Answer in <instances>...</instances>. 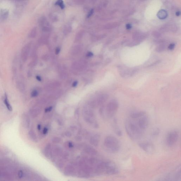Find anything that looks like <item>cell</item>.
I'll return each instance as SVG.
<instances>
[{"label": "cell", "mask_w": 181, "mask_h": 181, "mask_svg": "<svg viewBox=\"0 0 181 181\" xmlns=\"http://www.w3.org/2000/svg\"><path fill=\"white\" fill-rule=\"evenodd\" d=\"M131 118L135 121L139 128L144 132H145L148 127L149 120L146 114L137 118Z\"/></svg>", "instance_id": "5b68a950"}, {"label": "cell", "mask_w": 181, "mask_h": 181, "mask_svg": "<svg viewBox=\"0 0 181 181\" xmlns=\"http://www.w3.org/2000/svg\"><path fill=\"white\" fill-rule=\"evenodd\" d=\"M63 153L62 148L59 146H55L52 149V154L55 156H61Z\"/></svg>", "instance_id": "4fadbf2b"}, {"label": "cell", "mask_w": 181, "mask_h": 181, "mask_svg": "<svg viewBox=\"0 0 181 181\" xmlns=\"http://www.w3.org/2000/svg\"><path fill=\"white\" fill-rule=\"evenodd\" d=\"M180 12H177L176 13V15H177V16H180Z\"/></svg>", "instance_id": "ab89813d"}, {"label": "cell", "mask_w": 181, "mask_h": 181, "mask_svg": "<svg viewBox=\"0 0 181 181\" xmlns=\"http://www.w3.org/2000/svg\"><path fill=\"white\" fill-rule=\"evenodd\" d=\"M160 133V130L159 128H156L153 131L152 133V135L153 136H156L159 135Z\"/></svg>", "instance_id": "ffe728a7"}, {"label": "cell", "mask_w": 181, "mask_h": 181, "mask_svg": "<svg viewBox=\"0 0 181 181\" xmlns=\"http://www.w3.org/2000/svg\"><path fill=\"white\" fill-rule=\"evenodd\" d=\"M78 82L77 81H74V82L73 83L72 85V86L73 87H75L77 86V84H78Z\"/></svg>", "instance_id": "8d00e7d4"}, {"label": "cell", "mask_w": 181, "mask_h": 181, "mask_svg": "<svg viewBox=\"0 0 181 181\" xmlns=\"http://www.w3.org/2000/svg\"><path fill=\"white\" fill-rule=\"evenodd\" d=\"M165 48V46L162 45V46H160V47H158L157 49V50L158 52L162 51V50H164Z\"/></svg>", "instance_id": "d4e9b609"}, {"label": "cell", "mask_w": 181, "mask_h": 181, "mask_svg": "<svg viewBox=\"0 0 181 181\" xmlns=\"http://www.w3.org/2000/svg\"><path fill=\"white\" fill-rule=\"evenodd\" d=\"M118 108V104L116 100L111 101L107 104L106 110L104 109V118L110 119L116 114Z\"/></svg>", "instance_id": "3957f363"}, {"label": "cell", "mask_w": 181, "mask_h": 181, "mask_svg": "<svg viewBox=\"0 0 181 181\" xmlns=\"http://www.w3.org/2000/svg\"><path fill=\"white\" fill-rule=\"evenodd\" d=\"M139 146L143 151L149 153H153L155 151L154 145L149 142H143L139 144Z\"/></svg>", "instance_id": "8992f818"}, {"label": "cell", "mask_w": 181, "mask_h": 181, "mask_svg": "<svg viewBox=\"0 0 181 181\" xmlns=\"http://www.w3.org/2000/svg\"><path fill=\"white\" fill-rule=\"evenodd\" d=\"M36 29L34 28L32 29V31H31L29 34V36L30 38H34L35 37L36 35Z\"/></svg>", "instance_id": "7402d4cb"}, {"label": "cell", "mask_w": 181, "mask_h": 181, "mask_svg": "<svg viewBox=\"0 0 181 181\" xmlns=\"http://www.w3.org/2000/svg\"><path fill=\"white\" fill-rule=\"evenodd\" d=\"M17 86L18 88L21 91H23L24 90V86L23 82L19 81L17 83Z\"/></svg>", "instance_id": "ac0fdd59"}, {"label": "cell", "mask_w": 181, "mask_h": 181, "mask_svg": "<svg viewBox=\"0 0 181 181\" xmlns=\"http://www.w3.org/2000/svg\"><path fill=\"white\" fill-rule=\"evenodd\" d=\"M52 109V106H50V107L46 109L45 110V112H46V113L50 112V111Z\"/></svg>", "instance_id": "1f68e13d"}, {"label": "cell", "mask_w": 181, "mask_h": 181, "mask_svg": "<svg viewBox=\"0 0 181 181\" xmlns=\"http://www.w3.org/2000/svg\"><path fill=\"white\" fill-rule=\"evenodd\" d=\"M4 102L7 109L9 111H12V107L11 106V104L9 102V100H8L7 94L6 93L5 94Z\"/></svg>", "instance_id": "9a60e30c"}, {"label": "cell", "mask_w": 181, "mask_h": 181, "mask_svg": "<svg viewBox=\"0 0 181 181\" xmlns=\"http://www.w3.org/2000/svg\"><path fill=\"white\" fill-rule=\"evenodd\" d=\"M175 45L174 43H172L170 44V45H169L168 47V49L170 50H172L173 49H174L175 47Z\"/></svg>", "instance_id": "484cf974"}, {"label": "cell", "mask_w": 181, "mask_h": 181, "mask_svg": "<svg viewBox=\"0 0 181 181\" xmlns=\"http://www.w3.org/2000/svg\"><path fill=\"white\" fill-rule=\"evenodd\" d=\"M83 149L86 153L90 155H96L98 153L96 149L90 146H83Z\"/></svg>", "instance_id": "30bf717a"}, {"label": "cell", "mask_w": 181, "mask_h": 181, "mask_svg": "<svg viewBox=\"0 0 181 181\" xmlns=\"http://www.w3.org/2000/svg\"><path fill=\"white\" fill-rule=\"evenodd\" d=\"M61 139L59 137H54L52 139V142L54 144H58L61 142Z\"/></svg>", "instance_id": "d6986e66"}, {"label": "cell", "mask_w": 181, "mask_h": 181, "mask_svg": "<svg viewBox=\"0 0 181 181\" xmlns=\"http://www.w3.org/2000/svg\"><path fill=\"white\" fill-rule=\"evenodd\" d=\"M31 45L29 43L26 44L22 48L21 52V58L24 62L27 60L28 56L29 53L30 51Z\"/></svg>", "instance_id": "52a82bcc"}, {"label": "cell", "mask_w": 181, "mask_h": 181, "mask_svg": "<svg viewBox=\"0 0 181 181\" xmlns=\"http://www.w3.org/2000/svg\"><path fill=\"white\" fill-rule=\"evenodd\" d=\"M9 12L6 9H2L0 11V20L4 21L7 19L9 16Z\"/></svg>", "instance_id": "5bb4252c"}, {"label": "cell", "mask_w": 181, "mask_h": 181, "mask_svg": "<svg viewBox=\"0 0 181 181\" xmlns=\"http://www.w3.org/2000/svg\"><path fill=\"white\" fill-rule=\"evenodd\" d=\"M30 135H31V137L33 141L35 142L37 141V139L36 138V135L35 134V133L34 132L32 131H31L30 132Z\"/></svg>", "instance_id": "44dd1931"}, {"label": "cell", "mask_w": 181, "mask_h": 181, "mask_svg": "<svg viewBox=\"0 0 181 181\" xmlns=\"http://www.w3.org/2000/svg\"><path fill=\"white\" fill-rule=\"evenodd\" d=\"M60 48H59V47H57V48L56 49V51H55V53H56V54L58 55V54H59V53L60 52Z\"/></svg>", "instance_id": "e575fe53"}, {"label": "cell", "mask_w": 181, "mask_h": 181, "mask_svg": "<svg viewBox=\"0 0 181 181\" xmlns=\"http://www.w3.org/2000/svg\"><path fill=\"white\" fill-rule=\"evenodd\" d=\"M79 110H76L75 114V117L76 119L79 118Z\"/></svg>", "instance_id": "4316f807"}, {"label": "cell", "mask_w": 181, "mask_h": 181, "mask_svg": "<svg viewBox=\"0 0 181 181\" xmlns=\"http://www.w3.org/2000/svg\"><path fill=\"white\" fill-rule=\"evenodd\" d=\"M47 131H48V129L47 128H44L43 129V133L44 134H47Z\"/></svg>", "instance_id": "836d02e7"}, {"label": "cell", "mask_w": 181, "mask_h": 181, "mask_svg": "<svg viewBox=\"0 0 181 181\" xmlns=\"http://www.w3.org/2000/svg\"><path fill=\"white\" fill-rule=\"evenodd\" d=\"M38 94V92L36 90H34L31 92V97H35L37 96Z\"/></svg>", "instance_id": "603a6c76"}, {"label": "cell", "mask_w": 181, "mask_h": 181, "mask_svg": "<svg viewBox=\"0 0 181 181\" xmlns=\"http://www.w3.org/2000/svg\"><path fill=\"white\" fill-rule=\"evenodd\" d=\"M55 5L59 6L62 9H64L65 8V5L63 0H57L55 3Z\"/></svg>", "instance_id": "e0dca14e"}, {"label": "cell", "mask_w": 181, "mask_h": 181, "mask_svg": "<svg viewBox=\"0 0 181 181\" xmlns=\"http://www.w3.org/2000/svg\"><path fill=\"white\" fill-rule=\"evenodd\" d=\"M157 16L160 19H164L167 17V12L164 10H161L158 12Z\"/></svg>", "instance_id": "2e32d148"}, {"label": "cell", "mask_w": 181, "mask_h": 181, "mask_svg": "<svg viewBox=\"0 0 181 181\" xmlns=\"http://www.w3.org/2000/svg\"><path fill=\"white\" fill-rule=\"evenodd\" d=\"M94 9L91 10H90V12H89V13H88V14L87 16V17L88 18H89V17H90L92 15V14H93V13H94Z\"/></svg>", "instance_id": "83f0119b"}, {"label": "cell", "mask_w": 181, "mask_h": 181, "mask_svg": "<svg viewBox=\"0 0 181 181\" xmlns=\"http://www.w3.org/2000/svg\"><path fill=\"white\" fill-rule=\"evenodd\" d=\"M71 133L69 131H67L65 133V135L67 137H70L71 136Z\"/></svg>", "instance_id": "f1b7e54d"}, {"label": "cell", "mask_w": 181, "mask_h": 181, "mask_svg": "<svg viewBox=\"0 0 181 181\" xmlns=\"http://www.w3.org/2000/svg\"><path fill=\"white\" fill-rule=\"evenodd\" d=\"M75 139L76 140V141H81L82 139V137H81L79 136H77L75 138Z\"/></svg>", "instance_id": "f546056e"}, {"label": "cell", "mask_w": 181, "mask_h": 181, "mask_svg": "<svg viewBox=\"0 0 181 181\" xmlns=\"http://www.w3.org/2000/svg\"><path fill=\"white\" fill-rule=\"evenodd\" d=\"M101 139V135L99 134H96L91 137L90 139V143L94 146H98Z\"/></svg>", "instance_id": "9c48e42d"}, {"label": "cell", "mask_w": 181, "mask_h": 181, "mask_svg": "<svg viewBox=\"0 0 181 181\" xmlns=\"http://www.w3.org/2000/svg\"><path fill=\"white\" fill-rule=\"evenodd\" d=\"M18 177L20 179H21L24 176V173L22 170H20L18 172Z\"/></svg>", "instance_id": "cb8c5ba5"}, {"label": "cell", "mask_w": 181, "mask_h": 181, "mask_svg": "<svg viewBox=\"0 0 181 181\" xmlns=\"http://www.w3.org/2000/svg\"><path fill=\"white\" fill-rule=\"evenodd\" d=\"M44 153L45 156L48 158H50L52 157V149L51 144H48L46 146L44 149Z\"/></svg>", "instance_id": "8fae6325"}, {"label": "cell", "mask_w": 181, "mask_h": 181, "mask_svg": "<svg viewBox=\"0 0 181 181\" xmlns=\"http://www.w3.org/2000/svg\"><path fill=\"white\" fill-rule=\"evenodd\" d=\"M132 26L130 24H127L126 25V28L127 29H130L132 28Z\"/></svg>", "instance_id": "d6a6232c"}, {"label": "cell", "mask_w": 181, "mask_h": 181, "mask_svg": "<svg viewBox=\"0 0 181 181\" xmlns=\"http://www.w3.org/2000/svg\"><path fill=\"white\" fill-rule=\"evenodd\" d=\"M125 128L128 137L133 141L141 139L145 133L141 130L135 121L130 118L126 121Z\"/></svg>", "instance_id": "6da1fadb"}, {"label": "cell", "mask_w": 181, "mask_h": 181, "mask_svg": "<svg viewBox=\"0 0 181 181\" xmlns=\"http://www.w3.org/2000/svg\"><path fill=\"white\" fill-rule=\"evenodd\" d=\"M75 173V169L74 165L71 164L67 165L64 170V174L66 176H70L74 174Z\"/></svg>", "instance_id": "ba28073f"}, {"label": "cell", "mask_w": 181, "mask_h": 181, "mask_svg": "<svg viewBox=\"0 0 181 181\" xmlns=\"http://www.w3.org/2000/svg\"><path fill=\"white\" fill-rule=\"evenodd\" d=\"M104 148L108 153H116L120 151L121 144L118 139L112 135L106 137L103 143Z\"/></svg>", "instance_id": "7a4b0ae2"}, {"label": "cell", "mask_w": 181, "mask_h": 181, "mask_svg": "<svg viewBox=\"0 0 181 181\" xmlns=\"http://www.w3.org/2000/svg\"><path fill=\"white\" fill-rule=\"evenodd\" d=\"M37 128L38 130H40L41 129V126L40 124H39L38 125V126H37Z\"/></svg>", "instance_id": "f35d334b"}, {"label": "cell", "mask_w": 181, "mask_h": 181, "mask_svg": "<svg viewBox=\"0 0 181 181\" xmlns=\"http://www.w3.org/2000/svg\"><path fill=\"white\" fill-rule=\"evenodd\" d=\"M113 127L115 133L118 136H122V132L118 125L117 120L116 119H114V120Z\"/></svg>", "instance_id": "7c38bea8"}, {"label": "cell", "mask_w": 181, "mask_h": 181, "mask_svg": "<svg viewBox=\"0 0 181 181\" xmlns=\"http://www.w3.org/2000/svg\"><path fill=\"white\" fill-rule=\"evenodd\" d=\"M179 133L177 130H173L168 134L166 138V143L169 147H172L177 143Z\"/></svg>", "instance_id": "277c9868"}, {"label": "cell", "mask_w": 181, "mask_h": 181, "mask_svg": "<svg viewBox=\"0 0 181 181\" xmlns=\"http://www.w3.org/2000/svg\"><path fill=\"white\" fill-rule=\"evenodd\" d=\"M36 79H37L38 81H41V77H40V76H36Z\"/></svg>", "instance_id": "74e56055"}, {"label": "cell", "mask_w": 181, "mask_h": 181, "mask_svg": "<svg viewBox=\"0 0 181 181\" xmlns=\"http://www.w3.org/2000/svg\"><path fill=\"white\" fill-rule=\"evenodd\" d=\"M93 53L91 52H88L87 55V56L88 57H91L93 56Z\"/></svg>", "instance_id": "d590c367"}, {"label": "cell", "mask_w": 181, "mask_h": 181, "mask_svg": "<svg viewBox=\"0 0 181 181\" xmlns=\"http://www.w3.org/2000/svg\"><path fill=\"white\" fill-rule=\"evenodd\" d=\"M68 145L69 148H73V143H72L71 142H69L68 143Z\"/></svg>", "instance_id": "4dcf8cb0"}]
</instances>
